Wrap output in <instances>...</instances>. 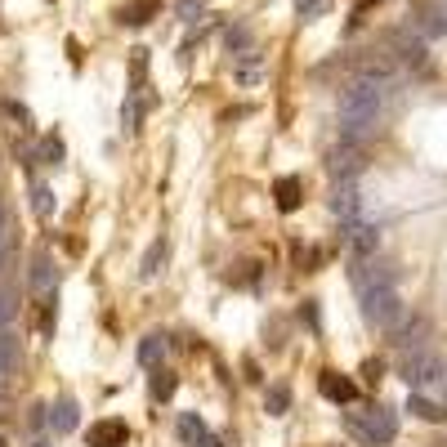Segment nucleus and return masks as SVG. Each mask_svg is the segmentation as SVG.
<instances>
[{
	"label": "nucleus",
	"instance_id": "f257e3e1",
	"mask_svg": "<svg viewBox=\"0 0 447 447\" xmlns=\"http://www.w3.org/2000/svg\"><path fill=\"white\" fill-rule=\"evenodd\" d=\"M389 68H367L349 90L340 94V125H344V143H358L362 135H371L380 121V108H385L389 94Z\"/></svg>",
	"mask_w": 447,
	"mask_h": 447
},
{
	"label": "nucleus",
	"instance_id": "f03ea898",
	"mask_svg": "<svg viewBox=\"0 0 447 447\" xmlns=\"http://www.w3.org/2000/svg\"><path fill=\"white\" fill-rule=\"evenodd\" d=\"M354 291H358V304H362V318L371 327H385L394 331L403 322V300H399V287H394V273L385 264H371L362 255V264L354 269Z\"/></svg>",
	"mask_w": 447,
	"mask_h": 447
},
{
	"label": "nucleus",
	"instance_id": "7ed1b4c3",
	"mask_svg": "<svg viewBox=\"0 0 447 447\" xmlns=\"http://www.w3.org/2000/svg\"><path fill=\"white\" fill-rule=\"evenodd\" d=\"M344 425H349V434L362 438L367 447H385V443H394V434H399V416H394L389 407H380V403L362 407V411H349Z\"/></svg>",
	"mask_w": 447,
	"mask_h": 447
},
{
	"label": "nucleus",
	"instance_id": "20e7f679",
	"mask_svg": "<svg viewBox=\"0 0 447 447\" xmlns=\"http://www.w3.org/2000/svg\"><path fill=\"white\" fill-rule=\"evenodd\" d=\"M443 358L434 354V349H403V367H399V376L407 380V389H429V385H438L443 380Z\"/></svg>",
	"mask_w": 447,
	"mask_h": 447
},
{
	"label": "nucleus",
	"instance_id": "39448f33",
	"mask_svg": "<svg viewBox=\"0 0 447 447\" xmlns=\"http://www.w3.org/2000/svg\"><path fill=\"white\" fill-rule=\"evenodd\" d=\"M331 215H336L340 224H354L358 215H362V192H358V184L354 179H336V188H331Z\"/></svg>",
	"mask_w": 447,
	"mask_h": 447
},
{
	"label": "nucleus",
	"instance_id": "423d86ee",
	"mask_svg": "<svg viewBox=\"0 0 447 447\" xmlns=\"http://www.w3.org/2000/svg\"><path fill=\"white\" fill-rule=\"evenodd\" d=\"M411 31H416L421 41L447 36V0H429V5H421V14L411 19Z\"/></svg>",
	"mask_w": 447,
	"mask_h": 447
},
{
	"label": "nucleus",
	"instance_id": "0eeeda50",
	"mask_svg": "<svg viewBox=\"0 0 447 447\" xmlns=\"http://www.w3.org/2000/svg\"><path fill=\"white\" fill-rule=\"evenodd\" d=\"M327 170L331 179H354L362 170V153L354 143H340V148H331V157H327Z\"/></svg>",
	"mask_w": 447,
	"mask_h": 447
},
{
	"label": "nucleus",
	"instance_id": "6e6552de",
	"mask_svg": "<svg viewBox=\"0 0 447 447\" xmlns=\"http://www.w3.org/2000/svg\"><path fill=\"white\" fill-rule=\"evenodd\" d=\"M318 389H322V399H331V403H354L358 399V385L349 376H340V371H322Z\"/></svg>",
	"mask_w": 447,
	"mask_h": 447
},
{
	"label": "nucleus",
	"instance_id": "1a4fd4ad",
	"mask_svg": "<svg viewBox=\"0 0 447 447\" xmlns=\"http://www.w3.org/2000/svg\"><path fill=\"white\" fill-rule=\"evenodd\" d=\"M58 287V269H54V260H49V255H36V260H31V291H54Z\"/></svg>",
	"mask_w": 447,
	"mask_h": 447
},
{
	"label": "nucleus",
	"instance_id": "9d476101",
	"mask_svg": "<svg viewBox=\"0 0 447 447\" xmlns=\"http://www.w3.org/2000/svg\"><path fill=\"white\" fill-rule=\"evenodd\" d=\"M349 246H354V255H376V246H380V233H376V224H349Z\"/></svg>",
	"mask_w": 447,
	"mask_h": 447
},
{
	"label": "nucleus",
	"instance_id": "9b49d317",
	"mask_svg": "<svg viewBox=\"0 0 447 447\" xmlns=\"http://www.w3.org/2000/svg\"><path fill=\"white\" fill-rule=\"evenodd\" d=\"M407 411H411V416H421V421H443V416H447V407H443V403H434V399H425L421 389H411Z\"/></svg>",
	"mask_w": 447,
	"mask_h": 447
},
{
	"label": "nucleus",
	"instance_id": "f8f14e48",
	"mask_svg": "<svg viewBox=\"0 0 447 447\" xmlns=\"http://www.w3.org/2000/svg\"><path fill=\"white\" fill-rule=\"evenodd\" d=\"M153 9H157V0H130V5H121V23L125 27H143L148 19H153Z\"/></svg>",
	"mask_w": 447,
	"mask_h": 447
},
{
	"label": "nucleus",
	"instance_id": "ddd939ff",
	"mask_svg": "<svg viewBox=\"0 0 447 447\" xmlns=\"http://www.w3.org/2000/svg\"><path fill=\"white\" fill-rule=\"evenodd\" d=\"M179 438H184V447H197L206 438V425H202L197 411H184V416H179Z\"/></svg>",
	"mask_w": 447,
	"mask_h": 447
},
{
	"label": "nucleus",
	"instance_id": "4468645a",
	"mask_svg": "<svg viewBox=\"0 0 447 447\" xmlns=\"http://www.w3.org/2000/svg\"><path fill=\"white\" fill-rule=\"evenodd\" d=\"M125 438V425L121 421H103L90 429V447H108V443H121Z\"/></svg>",
	"mask_w": 447,
	"mask_h": 447
},
{
	"label": "nucleus",
	"instance_id": "2eb2a0df",
	"mask_svg": "<svg viewBox=\"0 0 447 447\" xmlns=\"http://www.w3.org/2000/svg\"><path fill=\"white\" fill-rule=\"evenodd\" d=\"M273 197H277V210H295L300 206V179H277Z\"/></svg>",
	"mask_w": 447,
	"mask_h": 447
},
{
	"label": "nucleus",
	"instance_id": "dca6fc26",
	"mask_svg": "<svg viewBox=\"0 0 447 447\" xmlns=\"http://www.w3.org/2000/svg\"><path fill=\"white\" fill-rule=\"evenodd\" d=\"M76 416H81V407H76V403H58V407H54V416H45V421L54 425L58 434H72V429H76Z\"/></svg>",
	"mask_w": 447,
	"mask_h": 447
},
{
	"label": "nucleus",
	"instance_id": "f3484780",
	"mask_svg": "<svg viewBox=\"0 0 447 447\" xmlns=\"http://www.w3.org/2000/svg\"><path fill=\"white\" fill-rule=\"evenodd\" d=\"M161 264H165V237H157L153 246H148V255H143V264H139V273H143V277H157V273H161Z\"/></svg>",
	"mask_w": 447,
	"mask_h": 447
},
{
	"label": "nucleus",
	"instance_id": "a211bd4d",
	"mask_svg": "<svg viewBox=\"0 0 447 447\" xmlns=\"http://www.w3.org/2000/svg\"><path fill=\"white\" fill-rule=\"evenodd\" d=\"M14 367H19V344H14L5 331H0V380H9Z\"/></svg>",
	"mask_w": 447,
	"mask_h": 447
},
{
	"label": "nucleus",
	"instance_id": "6ab92c4d",
	"mask_svg": "<svg viewBox=\"0 0 447 447\" xmlns=\"http://www.w3.org/2000/svg\"><path fill=\"white\" fill-rule=\"evenodd\" d=\"M161 358H165V336H148L139 344V362H143V367H157Z\"/></svg>",
	"mask_w": 447,
	"mask_h": 447
},
{
	"label": "nucleus",
	"instance_id": "aec40b11",
	"mask_svg": "<svg viewBox=\"0 0 447 447\" xmlns=\"http://www.w3.org/2000/svg\"><path fill=\"white\" fill-rule=\"evenodd\" d=\"M237 81H242V86H255V81H264V58H242V63H237Z\"/></svg>",
	"mask_w": 447,
	"mask_h": 447
},
{
	"label": "nucleus",
	"instance_id": "412c9836",
	"mask_svg": "<svg viewBox=\"0 0 447 447\" xmlns=\"http://www.w3.org/2000/svg\"><path fill=\"white\" fill-rule=\"evenodd\" d=\"M31 210L36 215H54V192L45 184H31Z\"/></svg>",
	"mask_w": 447,
	"mask_h": 447
},
{
	"label": "nucleus",
	"instance_id": "4be33fe9",
	"mask_svg": "<svg viewBox=\"0 0 447 447\" xmlns=\"http://www.w3.org/2000/svg\"><path fill=\"white\" fill-rule=\"evenodd\" d=\"M331 9V0H295V14H300L304 23H313V19H322V14Z\"/></svg>",
	"mask_w": 447,
	"mask_h": 447
},
{
	"label": "nucleus",
	"instance_id": "5701e85b",
	"mask_svg": "<svg viewBox=\"0 0 447 447\" xmlns=\"http://www.w3.org/2000/svg\"><path fill=\"white\" fill-rule=\"evenodd\" d=\"M170 394H175V376H170V371H157V376H153V399L165 403Z\"/></svg>",
	"mask_w": 447,
	"mask_h": 447
},
{
	"label": "nucleus",
	"instance_id": "b1692460",
	"mask_svg": "<svg viewBox=\"0 0 447 447\" xmlns=\"http://www.w3.org/2000/svg\"><path fill=\"white\" fill-rule=\"evenodd\" d=\"M14 313H19V295H14V291H0V331L14 322Z\"/></svg>",
	"mask_w": 447,
	"mask_h": 447
},
{
	"label": "nucleus",
	"instance_id": "393cba45",
	"mask_svg": "<svg viewBox=\"0 0 447 447\" xmlns=\"http://www.w3.org/2000/svg\"><path fill=\"white\" fill-rule=\"evenodd\" d=\"M287 407H291V389H282V385L269 389V411H273V416H282Z\"/></svg>",
	"mask_w": 447,
	"mask_h": 447
},
{
	"label": "nucleus",
	"instance_id": "a878e982",
	"mask_svg": "<svg viewBox=\"0 0 447 447\" xmlns=\"http://www.w3.org/2000/svg\"><path fill=\"white\" fill-rule=\"evenodd\" d=\"M246 41H251V31H246V27H228V31H224V45H228V49H242Z\"/></svg>",
	"mask_w": 447,
	"mask_h": 447
},
{
	"label": "nucleus",
	"instance_id": "bb28decb",
	"mask_svg": "<svg viewBox=\"0 0 447 447\" xmlns=\"http://www.w3.org/2000/svg\"><path fill=\"white\" fill-rule=\"evenodd\" d=\"M197 14H202V0H179V19L184 23H197Z\"/></svg>",
	"mask_w": 447,
	"mask_h": 447
},
{
	"label": "nucleus",
	"instance_id": "cd10ccee",
	"mask_svg": "<svg viewBox=\"0 0 447 447\" xmlns=\"http://www.w3.org/2000/svg\"><path fill=\"white\" fill-rule=\"evenodd\" d=\"M5 117H14V121H19L23 130L31 125V117H27V108H23V103H5Z\"/></svg>",
	"mask_w": 447,
	"mask_h": 447
},
{
	"label": "nucleus",
	"instance_id": "c85d7f7f",
	"mask_svg": "<svg viewBox=\"0 0 447 447\" xmlns=\"http://www.w3.org/2000/svg\"><path fill=\"white\" fill-rule=\"evenodd\" d=\"M380 371H385V367H380V358H367V362H362V376H367V380H371V385H376V380H380Z\"/></svg>",
	"mask_w": 447,
	"mask_h": 447
},
{
	"label": "nucleus",
	"instance_id": "c756f323",
	"mask_svg": "<svg viewBox=\"0 0 447 447\" xmlns=\"http://www.w3.org/2000/svg\"><path fill=\"white\" fill-rule=\"evenodd\" d=\"M371 5H380V0H358V5H354V23H358V19H362V14H367V9H371Z\"/></svg>",
	"mask_w": 447,
	"mask_h": 447
},
{
	"label": "nucleus",
	"instance_id": "7c9ffc66",
	"mask_svg": "<svg viewBox=\"0 0 447 447\" xmlns=\"http://www.w3.org/2000/svg\"><path fill=\"white\" fill-rule=\"evenodd\" d=\"M197 447H224V443H220V438H210V434H206V438H202V443H197Z\"/></svg>",
	"mask_w": 447,
	"mask_h": 447
},
{
	"label": "nucleus",
	"instance_id": "2f4dec72",
	"mask_svg": "<svg viewBox=\"0 0 447 447\" xmlns=\"http://www.w3.org/2000/svg\"><path fill=\"white\" fill-rule=\"evenodd\" d=\"M438 389H443V403H447V371H443V380H438Z\"/></svg>",
	"mask_w": 447,
	"mask_h": 447
},
{
	"label": "nucleus",
	"instance_id": "473e14b6",
	"mask_svg": "<svg viewBox=\"0 0 447 447\" xmlns=\"http://www.w3.org/2000/svg\"><path fill=\"white\" fill-rule=\"evenodd\" d=\"M0 233H5V215H0Z\"/></svg>",
	"mask_w": 447,
	"mask_h": 447
},
{
	"label": "nucleus",
	"instance_id": "72a5a7b5",
	"mask_svg": "<svg viewBox=\"0 0 447 447\" xmlns=\"http://www.w3.org/2000/svg\"><path fill=\"white\" fill-rule=\"evenodd\" d=\"M0 447H5V434H0Z\"/></svg>",
	"mask_w": 447,
	"mask_h": 447
},
{
	"label": "nucleus",
	"instance_id": "f704fd0d",
	"mask_svg": "<svg viewBox=\"0 0 447 447\" xmlns=\"http://www.w3.org/2000/svg\"><path fill=\"white\" fill-rule=\"evenodd\" d=\"M36 447H45V443H36Z\"/></svg>",
	"mask_w": 447,
	"mask_h": 447
}]
</instances>
